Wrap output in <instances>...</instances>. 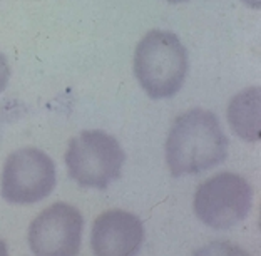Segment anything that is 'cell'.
<instances>
[{
	"instance_id": "cell-1",
	"label": "cell",
	"mask_w": 261,
	"mask_h": 256,
	"mask_svg": "<svg viewBox=\"0 0 261 256\" xmlns=\"http://www.w3.org/2000/svg\"><path fill=\"white\" fill-rule=\"evenodd\" d=\"M226 156L228 138L213 112L196 107L173 122L166 141V161L173 176L207 171Z\"/></svg>"
},
{
	"instance_id": "cell-2",
	"label": "cell",
	"mask_w": 261,
	"mask_h": 256,
	"mask_svg": "<svg viewBox=\"0 0 261 256\" xmlns=\"http://www.w3.org/2000/svg\"><path fill=\"white\" fill-rule=\"evenodd\" d=\"M134 74L152 99L173 97L188 74V52L173 32H147L134 52Z\"/></svg>"
},
{
	"instance_id": "cell-3",
	"label": "cell",
	"mask_w": 261,
	"mask_h": 256,
	"mask_svg": "<svg viewBox=\"0 0 261 256\" xmlns=\"http://www.w3.org/2000/svg\"><path fill=\"white\" fill-rule=\"evenodd\" d=\"M124 159L117 139L104 131H84L70 139L65 152L69 176L82 188L106 189L121 177Z\"/></svg>"
},
{
	"instance_id": "cell-4",
	"label": "cell",
	"mask_w": 261,
	"mask_h": 256,
	"mask_svg": "<svg viewBox=\"0 0 261 256\" xmlns=\"http://www.w3.org/2000/svg\"><path fill=\"white\" fill-rule=\"evenodd\" d=\"M253 203V188L245 177L219 172L199 184L194 194V213L206 226L228 229L248 216Z\"/></svg>"
},
{
	"instance_id": "cell-5",
	"label": "cell",
	"mask_w": 261,
	"mask_h": 256,
	"mask_svg": "<svg viewBox=\"0 0 261 256\" xmlns=\"http://www.w3.org/2000/svg\"><path fill=\"white\" fill-rule=\"evenodd\" d=\"M56 164L44 151L23 147L12 152L2 171V198L12 204H35L56 188Z\"/></svg>"
},
{
	"instance_id": "cell-6",
	"label": "cell",
	"mask_w": 261,
	"mask_h": 256,
	"mask_svg": "<svg viewBox=\"0 0 261 256\" xmlns=\"http://www.w3.org/2000/svg\"><path fill=\"white\" fill-rule=\"evenodd\" d=\"M84 218L79 210L65 203H56L44 210L29 228V246L35 254L79 253Z\"/></svg>"
},
{
	"instance_id": "cell-7",
	"label": "cell",
	"mask_w": 261,
	"mask_h": 256,
	"mask_svg": "<svg viewBox=\"0 0 261 256\" xmlns=\"http://www.w3.org/2000/svg\"><path fill=\"white\" fill-rule=\"evenodd\" d=\"M144 240L141 219L122 210L104 211L96 218L91 231V245L99 256H127L139 251Z\"/></svg>"
},
{
	"instance_id": "cell-8",
	"label": "cell",
	"mask_w": 261,
	"mask_h": 256,
	"mask_svg": "<svg viewBox=\"0 0 261 256\" xmlns=\"http://www.w3.org/2000/svg\"><path fill=\"white\" fill-rule=\"evenodd\" d=\"M259 87H250L231 99L228 106V121L241 139L259 141Z\"/></svg>"
},
{
	"instance_id": "cell-9",
	"label": "cell",
	"mask_w": 261,
	"mask_h": 256,
	"mask_svg": "<svg viewBox=\"0 0 261 256\" xmlns=\"http://www.w3.org/2000/svg\"><path fill=\"white\" fill-rule=\"evenodd\" d=\"M9 79H10V65L4 54L0 52V94H2L4 89L7 87Z\"/></svg>"
},
{
	"instance_id": "cell-10",
	"label": "cell",
	"mask_w": 261,
	"mask_h": 256,
	"mask_svg": "<svg viewBox=\"0 0 261 256\" xmlns=\"http://www.w3.org/2000/svg\"><path fill=\"white\" fill-rule=\"evenodd\" d=\"M245 2L248 4V5H251V7H254V9H259L261 7V0H245Z\"/></svg>"
},
{
	"instance_id": "cell-11",
	"label": "cell",
	"mask_w": 261,
	"mask_h": 256,
	"mask_svg": "<svg viewBox=\"0 0 261 256\" xmlns=\"http://www.w3.org/2000/svg\"><path fill=\"white\" fill-rule=\"evenodd\" d=\"M169 4H181V2H188V0H166Z\"/></svg>"
}]
</instances>
